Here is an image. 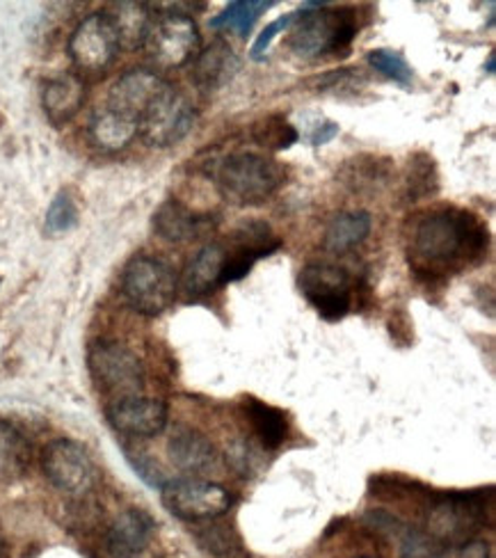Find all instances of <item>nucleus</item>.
<instances>
[{
	"mask_svg": "<svg viewBox=\"0 0 496 558\" xmlns=\"http://www.w3.org/2000/svg\"><path fill=\"white\" fill-rule=\"evenodd\" d=\"M122 291L137 314L158 316L174 302L177 277L160 259L137 257L122 275Z\"/></svg>",
	"mask_w": 496,
	"mask_h": 558,
	"instance_id": "nucleus-4",
	"label": "nucleus"
},
{
	"mask_svg": "<svg viewBox=\"0 0 496 558\" xmlns=\"http://www.w3.org/2000/svg\"><path fill=\"white\" fill-rule=\"evenodd\" d=\"M485 72H487V74H494V53H489V58H487V66H485Z\"/></svg>",
	"mask_w": 496,
	"mask_h": 558,
	"instance_id": "nucleus-37",
	"label": "nucleus"
},
{
	"mask_svg": "<svg viewBox=\"0 0 496 558\" xmlns=\"http://www.w3.org/2000/svg\"><path fill=\"white\" fill-rule=\"evenodd\" d=\"M89 371L106 391L122 399L135 397L145 385V371L126 345L117 341H97L89 348Z\"/></svg>",
	"mask_w": 496,
	"mask_h": 558,
	"instance_id": "nucleus-10",
	"label": "nucleus"
},
{
	"mask_svg": "<svg viewBox=\"0 0 496 558\" xmlns=\"http://www.w3.org/2000/svg\"><path fill=\"white\" fill-rule=\"evenodd\" d=\"M78 222V208L76 202L71 199L66 191L58 193V197L51 202L49 211H46V234L49 236H62L66 231H71Z\"/></svg>",
	"mask_w": 496,
	"mask_h": 558,
	"instance_id": "nucleus-32",
	"label": "nucleus"
},
{
	"mask_svg": "<svg viewBox=\"0 0 496 558\" xmlns=\"http://www.w3.org/2000/svg\"><path fill=\"white\" fill-rule=\"evenodd\" d=\"M120 53V39L106 12L89 14L69 39V56L87 76H101Z\"/></svg>",
	"mask_w": 496,
	"mask_h": 558,
	"instance_id": "nucleus-9",
	"label": "nucleus"
},
{
	"mask_svg": "<svg viewBox=\"0 0 496 558\" xmlns=\"http://www.w3.org/2000/svg\"><path fill=\"white\" fill-rule=\"evenodd\" d=\"M368 64L375 69V72H380L385 78L398 83L400 87H410L412 85V69L408 64V60L391 51V49H375L368 53Z\"/></svg>",
	"mask_w": 496,
	"mask_h": 558,
	"instance_id": "nucleus-31",
	"label": "nucleus"
},
{
	"mask_svg": "<svg viewBox=\"0 0 496 558\" xmlns=\"http://www.w3.org/2000/svg\"><path fill=\"white\" fill-rule=\"evenodd\" d=\"M252 135L268 151H283L298 143V131L287 122V118H266L254 126Z\"/></svg>",
	"mask_w": 496,
	"mask_h": 558,
	"instance_id": "nucleus-30",
	"label": "nucleus"
},
{
	"mask_svg": "<svg viewBox=\"0 0 496 558\" xmlns=\"http://www.w3.org/2000/svg\"><path fill=\"white\" fill-rule=\"evenodd\" d=\"M300 291L325 320H339L350 312L352 277L339 266L318 262L304 266Z\"/></svg>",
	"mask_w": 496,
	"mask_h": 558,
	"instance_id": "nucleus-11",
	"label": "nucleus"
},
{
	"mask_svg": "<svg viewBox=\"0 0 496 558\" xmlns=\"http://www.w3.org/2000/svg\"><path fill=\"white\" fill-rule=\"evenodd\" d=\"M233 247L247 250L250 254H254L256 259H262V257H268V254H273L279 247V241L273 236V229L268 222L247 220L241 227H235Z\"/></svg>",
	"mask_w": 496,
	"mask_h": 558,
	"instance_id": "nucleus-28",
	"label": "nucleus"
},
{
	"mask_svg": "<svg viewBox=\"0 0 496 558\" xmlns=\"http://www.w3.org/2000/svg\"><path fill=\"white\" fill-rule=\"evenodd\" d=\"M225 247L213 243L202 247L195 257L191 259V264L185 266L181 284L185 289L187 295H206L213 289L220 287V275H222V266H225Z\"/></svg>",
	"mask_w": 496,
	"mask_h": 558,
	"instance_id": "nucleus-20",
	"label": "nucleus"
},
{
	"mask_svg": "<svg viewBox=\"0 0 496 558\" xmlns=\"http://www.w3.org/2000/svg\"><path fill=\"white\" fill-rule=\"evenodd\" d=\"M199 44L202 35L193 16L165 12L160 19L152 21V28L142 46L158 66L179 69L195 58Z\"/></svg>",
	"mask_w": 496,
	"mask_h": 558,
	"instance_id": "nucleus-6",
	"label": "nucleus"
},
{
	"mask_svg": "<svg viewBox=\"0 0 496 558\" xmlns=\"http://www.w3.org/2000/svg\"><path fill=\"white\" fill-rule=\"evenodd\" d=\"M439 189V177L435 170V162L428 154H416L410 160L408 172V195L412 202L435 195Z\"/></svg>",
	"mask_w": 496,
	"mask_h": 558,
	"instance_id": "nucleus-29",
	"label": "nucleus"
},
{
	"mask_svg": "<svg viewBox=\"0 0 496 558\" xmlns=\"http://www.w3.org/2000/svg\"><path fill=\"white\" fill-rule=\"evenodd\" d=\"M325 5L327 3H306L295 12L289 46L304 60L346 49L360 31L352 8L325 10Z\"/></svg>",
	"mask_w": 496,
	"mask_h": 558,
	"instance_id": "nucleus-3",
	"label": "nucleus"
},
{
	"mask_svg": "<svg viewBox=\"0 0 496 558\" xmlns=\"http://www.w3.org/2000/svg\"><path fill=\"white\" fill-rule=\"evenodd\" d=\"M85 95L87 89L81 76L62 74L49 81L41 92V106L46 118L53 124H66L69 120H74L85 104Z\"/></svg>",
	"mask_w": 496,
	"mask_h": 558,
	"instance_id": "nucleus-18",
	"label": "nucleus"
},
{
	"mask_svg": "<svg viewBox=\"0 0 496 558\" xmlns=\"http://www.w3.org/2000/svg\"><path fill=\"white\" fill-rule=\"evenodd\" d=\"M44 474L66 495H85L92 490L97 470L89 453L71 439L51 441L44 451Z\"/></svg>",
	"mask_w": 496,
	"mask_h": 558,
	"instance_id": "nucleus-12",
	"label": "nucleus"
},
{
	"mask_svg": "<svg viewBox=\"0 0 496 558\" xmlns=\"http://www.w3.org/2000/svg\"><path fill=\"white\" fill-rule=\"evenodd\" d=\"M227 458H229V462H231V468L235 470V472H243V474H247L250 472V468H252V453H250V447H245V445H233L231 449H229V453H227Z\"/></svg>",
	"mask_w": 496,
	"mask_h": 558,
	"instance_id": "nucleus-35",
	"label": "nucleus"
},
{
	"mask_svg": "<svg viewBox=\"0 0 496 558\" xmlns=\"http://www.w3.org/2000/svg\"><path fill=\"white\" fill-rule=\"evenodd\" d=\"M218 225V218L210 214H197L179 199H168L154 214L156 234L170 243H191Z\"/></svg>",
	"mask_w": 496,
	"mask_h": 558,
	"instance_id": "nucleus-15",
	"label": "nucleus"
},
{
	"mask_svg": "<svg viewBox=\"0 0 496 558\" xmlns=\"http://www.w3.org/2000/svg\"><path fill=\"white\" fill-rule=\"evenodd\" d=\"M168 85L170 83L162 81L152 69H131L110 87L108 108L140 126V120L145 118V112L168 89Z\"/></svg>",
	"mask_w": 496,
	"mask_h": 558,
	"instance_id": "nucleus-13",
	"label": "nucleus"
},
{
	"mask_svg": "<svg viewBox=\"0 0 496 558\" xmlns=\"http://www.w3.org/2000/svg\"><path fill=\"white\" fill-rule=\"evenodd\" d=\"M213 181L231 204L256 206L270 199L287 183V168L270 156L231 154L213 170Z\"/></svg>",
	"mask_w": 496,
	"mask_h": 558,
	"instance_id": "nucleus-2",
	"label": "nucleus"
},
{
	"mask_svg": "<svg viewBox=\"0 0 496 558\" xmlns=\"http://www.w3.org/2000/svg\"><path fill=\"white\" fill-rule=\"evenodd\" d=\"M247 416H250V424L256 430L258 439L264 441V447L277 449L281 441L287 439L289 424H287V416L281 414V410L266 405L262 401H252L247 408Z\"/></svg>",
	"mask_w": 496,
	"mask_h": 558,
	"instance_id": "nucleus-26",
	"label": "nucleus"
},
{
	"mask_svg": "<svg viewBox=\"0 0 496 558\" xmlns=\"http://www.w3.org/2000/svg\"><path fill=\"white\" fill-rule=\"evenodd\" d=\"M337 133H339V126H337L335 122H320V126L310 135V143H312L314 147L325 145V143H329V140H332Z\"/></svg>",
	"mask_w": 496,
	"mask_h": 558,
	"instance_id": "nucleus-36",
	"label": "nucleus"
},
{
	"mask_svg": "<svg viewBox=\"0 0 496 558\" xmlns=\"http://www.w3.org/2000/svg\"><path fill=\"white\" fill-rule=\"evenodd\" d=\"M446 558H489V547L483 541H467L458 547H448Z\"/></svg>",
	"mask_w": 496,
	"mask_h": 558,
	"instance_id": "nucleus-34",
	"label": "nucleus"
},
{
	"mask_svg": "<svg viewBox=\"0 0 496 558\" xmlns=\"http://www.w3.org/2000/svg\"><path fill=\"white\" fill-rule=\"evenodd\" d=\"M485 524V490L451 495L437 501L428 513V536L437 543L458 547L474 541Z\"/></svg>",
	"mask_w": 496,
	"mask_h": 558,
	"instance_id": "nucleus-5",
	"label": "nucleus"
},
{
	"mask_svg": "<svg viewBox=\"0 0 496 558\" xmlns=\"http://www.w3.org/2000/svg\"><path fill=\"white\" fill-rule=\"evenodd\" d=\"M293 21H295V12H291V14H283V16H279L277 21L268 23V26L262 31V35L256 37V41H254V46H252V51H250L252 60H256V62L266 60V53H268V49H270L273 39H275L281 31H287Z\"/></svg>",
	"mask_w": 496,
	"mask_h": 558,
	"instance_id": "nucleus-33",
	"label": "nucleus"
},
{
	"mask_svg": "<svg viewBox=\"0 0 496 558\" xmlns=\"http://www.w3.org/2000/svg\"><path fill=\"white\" fill-rule=\"evenodd\" d=\"M28 464V445L10 424L0 422V481L19 476Z\"/></svg>",
	"mask_w": 496,
	"mask_h": 558,
	"instance_id": "nucleus-27",
	"label": "nucleus"
},
{
	"mask_svg": "<svg viewBox=\"0 0 496 558\" xmlns=\"http://www.w3.org/2000/svg\"><path fill=\"white\" fill-rule=\"evenodd\" d=\"M195 120L197 112L193 104L187 101L177 87L168 85V89H165L145 112V118L140 120L137 133L145 137L147 145L165 149L181 143L195 126Z\"/></svg>",
	"mask_w": 496,
	"mask_h": 558,
	"instance_id": "nucleus-8",
	"label": "nucleus"
},
{
	"mask_svg": "<svg viewBox=\"0 0 496 558\" xmlns=\"http://www.w3.org/2000/svg\"><path fill=\"white\" fill-rule=\"evenodd\" d=\"M391 172H394V168H391L389 158L362 154V156H354L346 162L339 172V179L348 185L350 191L362 193V191L383 189L387 179L391 177Z\"/></svg>",
	"mask_w": 496,
	"mask_h": 558,
	"instance_id": "nucleus-24",
	"label": "nucleus"
},
{
	"mask_svg": "<svg viewBox=\"0 0 496 558\" xmlns=\"http://www.w3.org/2000/svg\"><path fill=\"white\" fill-rule=\"evenodd\" d=\"M137 135V124L110 108L97 112L89 122V140L99 151L117 154L126 149Z\"/></svg>",
	"mask_w": 496,
	"mask_h": 558,
	"instance_id": "nucleus-21",
	"label": "nucleus"
},
{
	"mask_svg": "<svg viewBox=\"0 0 496 558\" xmlns=\"http://www.w3.org/2000/svg\"><path fill=\"white\" fill-rule=\"evenodd\" d=\"M414 266L428 275H444L476 264L487 252L485 225L462 208H437L416 225Z\"/></svg>",
	"mask_w": 496,
	"mask_h": 558,
	"instance_id": "nucleus-1",
	"label": "nucleus"
},
{
	"mask_svg": "<svg viewBox=\"0 0 496 558\" xmlns=\"http://www.w3.org/2000/svg\"><path fill=\"white\" fill-rule=\"evenodd\" d=\"M106 14L120 39V49L133 51L145 44L154 21L147 3H114Z\"/></svg>",
	"mask_w": 496,
	"mask_h": 558,
	"instance_id": "nucleus-22",
	"label": "nucleus"
},
{
	"mask_svg": "<svg viewBox=\"0 0 496 558\" xmlns=\"http://www.w3.org/2000/svg\"><path fill=\"white\" fill-rule=\"evenodd\" d=\"M162 504L183 522H204L222 518L231 508V495L218 483L181 478L162 485Z\"/></svg>",
	"mask_w": 496,
	"mask_h": 558,
	"instance_id": "nucleus-7",
	"label": "nucleus"
},
{
	"mask_svg": "<svg viewBox=\"0 0 496 558\" xmlns=\"http://www.w3.org/2000/svg\"><path fill=\"white\" fill-rule=\"evenodd\" d=\"M168 453L181 472L195 474V476L216 470L218 464V453H216V447H213V441L199 430L185 428V426L172 433Z\"/></svg>",
	"mask_w": 496,
	"mask_h": 558,
	"instance_id": "nucleus-16",
	"label": "nucleus"
},
{
	"mask_svg": "<svg viewBox=\"0 0 496 558\" xmlns=\"http://www.w3.org/2000/svg\"><path fill=\"white\" fill-rule=\"evenodd\" d=\"M239 69L241 60L235 56V51L225 39H216L197 56L195 83L206 92H216L225 87L229 81H233V76L239 74Z\"/></svg>",
	"mask_w": 496,
	"mask_h": 558,
	"instance_id": "nucleus-19",
	"label": "nucleus"
},
{
	"mask_svg": "<svg viewBox=\"0 0 496 558\" xmlns=\"http://www.w3.org/2000/svg\"><path fill=\"white\" fill-rule=\"evenodd\" d=\"M371 225L373 220H371V214L366 211H343L327 225L323 245L327 252L346 254L368 239Z\"/></svg>",
	"mask_w": 496,
	"mask_h": 558,
	"instance_id": "nucleus-23",
	"label": "nucleus"
},
{
	"mask_svg": "<svg viewBox=\"0 0 496 558\" xmlns=\"http://www.w3.org/2000/svg\"><path fill=\"white\" fill-rule=\"evenodd\" d=\"M108 418L114 430L131 437H156L168 426V405L158 399L129 397L112 403Z\"/></svg>",
	"mask_w": 496,
	"mask_h": 558,
	"instance_id": "nucleus-14",
	"label": "nucleus"
},
{
	"mask_svg": "<svg viewBox=\"0 0 496 558\" xmlns=\"http://www.w3.org/2000/svg\"><path fill=\"white\" fill-rule=\"evenodd\" d=\"M154 522L142 510H126L117 518L108 533L110 558H140L152 543Z\"/></svg>",
	"mask_w": 496,
	"mask_h": 558,
	"instance_id": "nucleus-17",
	"label": "nucleus"
},
{
	"mask_svg": "<svg viewBox=\"0 0 496 558\" xmlns=\"http://www.w3.org/2000/svg\"><path fill=\"white\" fill-rule=\"evenodd\" d=\"M364 558H366V556H364Z\"/></svg>",
	"mask_w": 496,
	"mask_h": 558,
	"instance_id": "nucleus-38",
	"label": "nucleus"
},
{
	"mask_svg": "<svg viewBox=\"0 0 496 558\" xmlns=\"http://www.w3.org/2000/svg\"><path fill=\"white\" fill-rule=\"evenodd\" d=\"M270 8H275V0H233L218 16L210 19V28L231 31L245 39L252 33L254 23Z\"/></svg>",
	"mask_w": 496,
	"mask_h": 558,
	"instance_id": "nucleus-25",
	"label": "nucleus"
}]
</instances>
